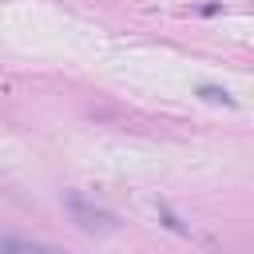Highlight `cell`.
I'll use <instances>...</instances> for the list:
<instances>
[{
    "instance_id": "6da1fadb",
    "label": "cell",
    "mask_w": 254,
    "mask_h": 254,
    "mask_svg": "<svg viewBox=\"0 0 254 254\" xmlns=\"http://www.w3.org/2000/svg\"><path fill=\"white\" fill-rule=\"evenodd\" d=\"M67 210H71V218H75L83 230H91V234H95V230H99V234H103V230H115V214L103 210V206H91V202L79 198V194H67Z\"/></svg>"
},
{
    "instance_id": "7a4b0ae2",
    "label": "cell",
    "mask_w": 254,
    "mask_h": 254,
    "mask_svg": "<svg viewBox=\"0 0 254 254\" xmlns=\"http://www.w3.org/2000/svg\"><path fill=\"white\" fill-rule=\"evenodd\" d=\"M0 254H64L48 242H32V238H16V234H4L0 238Z\"/></svg>"
},
{
    "instance_id": "3957f363",
    "label": "cell",
    "mask_w": 254,
    "mask_h": 254,
    "mask_svg": "<svg viewBox=\"0 0 254 254\" xmlns=\"http://www.w3.org/2000/svg\"><path fill=\"white\" fill-rule=\"evenodd\" d=\"M198 95H202L206 103H226V107H234V99H230V91H226V87H214V83H206V87H198Z\"/></svg>"
}]
</instances>
